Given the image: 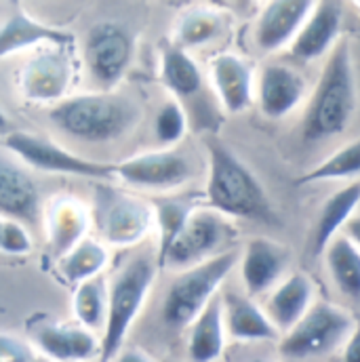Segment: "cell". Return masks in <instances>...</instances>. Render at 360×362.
<instances>
[{"label":"cell","instance_id":"obj_1","mask_svg":"<svg viewBox=\"0 0 360 362\" xmlns=\"http://www.w3.org/2000/svg\"><path fill=\"white\" fill-rule=\"evenodd\" d=\"M207 187L204 206L228 219H249L264 226H278V213L260 177L221 139L207 137Z\"/></svg>","mask_w":360,"mask_h":362},{"label":"cell","instance_id":"obj_2","mask_svg":"<svg viewBox=\"0 0 360 362\" xmlns=\"http://www.w3.org/2000/svg\"><path fill=\"white\" fill-rule=\"evenodd\" d=\"M359 110V83L348 40H342L327 57L316 85L306 99L301 137L318 144L344 133Z\"/></svg>","mask_w":360,"mask_h":362},{"label":"cell","instance_id":"obj_3","mask_svg":"<svg viewBox=\"0 0 360 362\" xmlns=\"http://www.w3.org/2000/svg\"><path fill=\"white\" fill-rule=\"evenodd\" d=\"M49 118L59 131L74 139L103 144L131 131L139 120V107L118 93L101 90L64 99L51 107Z\"/></svg>","mask_w":360,"mask_h":362},{"label":"cell","instance_id":"obj_4","mask_svg":"<svg viewBox=\"0 0 360 362\" xmlns=\"http://www.w3.org/2000/svg\"><path fill=\"white\" fill-rule=\"evenodd\" d=\"M158 274L152 257H137L114 276L108 286V316L101 331L99 362H112L124 346V339L137 320Z\"/></svg>","mask_w":360,"mask_h":362},{"label":"cell","instance_id":"obj_5","mask_svg":"<svg viewBox=\"0 0 360 362\" xmlns=\"http://www.w3.org/2000/svg\"><path fill=\"white\" fill-rule=\"evenodd\" d=\"M238 257L232 249L204 264L178 272L163 301V320L173 329H187L217 297L221 284L236 268Z\"/></svg>","mask_w":360,"mask_h":362},{"label":"cell","instance_id":"obj_6","mask_svg":"<svg viewBox=\"0 0 360 362\" xmlns=\"http://www.w3.org/2000/svg\"><path fill=\"white\" fill-rule=\"evenodd\" d=\"M356 327V318L331 301H314L308 314L278 339V352L289 361H310L342 350Z\"/></svg>","mask_w":360,"mask_h":362},{"label":"cell","instance_id":"obj_7","mask_svg":"<svg viewBox=\"0 0 360 362\" xmlns=\"http://www.w3.org/2000/svg\"><path fill=\"white\" fill-rule=\"evenodd\" d=\"M91 215L99 240L110 247H133L154 230L152 204L108 181L93 187Z\"/></svg>","mask_w":360,"mask_h":362},{"label":"cell","instance_id":"obj_8","mask_svg":"<svg viewBox=\"0 0 360 362\" xmlns=\"http://www.w3.org/2000/svg\"><path fill=\"white\" fill-rule=\"evenodd\" d=\"M238 238V230L232 219L200 204L183 226L178 240L171 245L161 268L183 272L204 264L226 251Z\"/></svg>","mask_w":360,"mask_h":362},{"label":"cell","instance_id":"obj_9","mask_svg":"<svg viewBox=\"0 0 360 362\" xmlns=\"http://www.w3.org/2000/svg\"><path fill=\"white\" fill-rule=\"evenodd\" d=\"M4 148L21 163L36 171L55 173V175H74V177H89V180L110 181L114 180V165L89 160L85 156H79L59 144L25 133L15 131L4 137Z\"/></svg>","mask_w":360,"mask_h":362},{"label":"cell","instance_id":"obj_10","mask_svg":"<svg viewBox=\"0 0 360 362\" xmlns=\"http://www.w3.org/2000/svg\"><path fill=\"white\" fill-rule=\"evenodd\" d=\"M74 47H42L23 64L17 74V87L32 103H62L76 78Z\"/></svg>","mask_w":360,"mask_h":362},{"label":"cell","instance_id":"obj_11","mask_svg":"<svg viewBox=\"0 0 360 362\" xmlns=\"http://www.w3.org/2000/svg\"><path fill=\"white\" fill-rule=\"evenodd\" d=\"M133 34L118 21H99L87 32L85 64L91 76L105 90L122 81L133 62Z\"/></svg>","mask_w":360,"mask_h":362},{"label":"cell","instance_id":"obj_12","mask_svg":"<svg viewBox=\"0 0 360 362\" xmlns=\"http://www.w3.org/2000/svg\"><path fill=\"white\" fill-rule=\"evenodd\" d=\"M192 173L190 158L175 148L150 150L114 165V180L146 189H175L190 181Z\"/></svg>","mask_w":360,"mask_h":362},{"label":"cell","instance_id":"obj_13","mask_svg":"<svg viewBox=\"0 0 360 362\" xmlns=\"http://www.w3.org/2000/svg\"><path fill=\"white\" fill-rule=\"evenodd\" d=\"M306 99L308 83L293 64L268 59L257 70L255 103L266 118L280 120L293 114Z\"/></svg>","mask_w":360,"mask_h":362},{"label":"cell","instance_id":"obj_14","mask_svg":"<svg viewBox=\"0 0 360 362\" xmlns=\"http://www.w3.org/2000/svg\"><path fill=\"white\" fill-rule=\"evenodd\" d=\"M346 21V6L337 0L314 2L308 19L303 21L299 34L291 42L289 57L297 64H310L329 57L331 51L342 42V30Z\"/></svg>","mask_w":360,"mask_h":362},{"label":"cell","instance_id":"obj_15","mask_svg":"<svg viewBox=\"0 0 360 362\" xmlns=\"http://www.w3.org/2000/svg\"><path fill=\"white\" fill-rule=\"evenodd\" d=\"M253 64L234 51H221L209 59V85L226 114H243L255 103Z\"/></svg>","mask_w":360,"mask_h":362},{"label":"cell","instance_id":"obj_16","mask_svg":"<svg viewBox=\"0 0 360 362\" xmlns=\"http://www.w3.org/2000/svg\"><path fill=\"white\" fill-rule=\"evenodd\" d=\"M47 247L55 259H62L89 236L93 226L91 206L72 194L53 196L42 211Z\"/></svg>","mask_w":360,"mask_h":362},{"label":"cell","instance_id":"obj_17","mask_svg":"<svg viewBox=\"0 0 360 362\" xmlns=\"http://www.w3.org/2000/svg\"><path fill=\"white\" fill-rule=\"evenodd\" d=\"M312 8L314 2L310 0L264 2L253 23L255 47L266 55H274L278 51L289 49Z\"/></svg>","mask_w":360,"mask_h":362},{"label":"cell","instance_id":"obj_18","mask_svg":"<svg viewBox=\"0 0 360 362\" xmlns=\"http://www.w3.org/2000/svg\"><path fill=\"white\" fill-rule=\"evenodd\" d=\"M32 346L51 362H89L99 358L101 339L81 325L38 322L32 327Z\"/></svg>","mask_w":360,"mask_h":362},{"label":"cell","instance_id":"obj_19","mask_svg":"<svg viewBox=\"0 0 360 362\" xmlns=\"http://www.w3.org/2000/svg\"><path fill=\"white\" fill-rule=\"evenodd\" d=\"M291 264V253L278 240L266 236H255L247 243L243 255L238 257L240 280L249 297L268 295L272 288L286 276Z\"/></svg>","mask_w":360,"mask_h":362},{"label":"cell","instance_id":"obj_20","mask_svg":"<svg viewBox=\"0 0 360 362\" xmlns=\"http://www.w3.org/2000/svg\"><path fill=\"white\" fill-rule=\"evenodd\" d=\"M42 47H74V34L47 25L32 17L23 6H17L0 25V59L32 49L38 51Z\"/></svg>","mask_w":360,"mask_h":362},{"label":"cell","instance_id":"obj_21","mask_svg":"<svg viewBox=\"0 0 360 362\" xmlns=\"http://www.w3.org/2000/svg\"><path fill=\"white\" fill-rule=\"evenodd\" d=\"M314 280L306 272H289L266 299V314L280 335L291 331L314 305Z\"/></svg>","mask_w":360,"mask_h":362},{"label":"cell","instance_id":"obj_22","mask_svg":"<svg viewBox=\"0 0 360 362\" xmlns=\"http://www.w3.org/2000/svg\"><path fill=\"white\" fill-rule=\"evenodd\" d=\"M40 189L28 169L8 156H0V215L34 221L40 215Z\"/></svg>","mask_w":360,"mask_h":362},{"label":"cell","instance_id":"obj_23","mask_svg":"<svg viewBox=\"0 0 360 362\" xmlns=\"http://www.w3.org/2000/svg\"><path fill=\"white\" fill-rule=\"evenodd\" d=\"M360 204V183L352 181L335 189L320 206L316 221L310 230L308 249L314 257L323 255L325 249L339 236L342 230L350 223Z\"/></svg>","mask_w":360,"mask_h":362},{"label":"cell","instance_id":"obj_24","mask_svg":"<svg viewBox=\"0 0 360 362\" xmlns=\"http://www.w3.org/2000/svg\"><path fill=\"white\" fill-rule=\"evenodd\" d=\"M223 303V322L228 337L236 341H274L280 339V333L270 322L264 305L253 297L240 293H228L221 297Z\"/></svg>","mask_w":360,"mask_h":362},{"label":"cell","instance_id":"obj_25","mask_svg":"<svg viewBox=\"0 0 360 362\" xmlns=\"http://www.w3.org/2000/svg\"><path fill=\"white\" fill-rule=\"evenodd\" d=\"M228 25H230V15L219 6L192 4L178 15L171 28V45L190 53L192 49L207 47L217 38H221Z\"/></svg>","mask_w":360,"mask_h":362},{"label":"cell","instance_id":"obj_26","mask_svg":"<svg viewBox=\"0 0 360 362\" xmlns=\"http://www.w3.org/2000/svg\"><path fill=\"white\" fill-rule=\"evenodd\" d=\"M187 358L190 362H217L223 356L228 333L223 322V303L217 295L200 316L187 327Z\"/></svg>","mask_w":360,"mask_h":362},{"label":"cell","instance_id":"obj_27","mask_svg":"<svg viewBox=\"0 0 360 362\" xmlns=\"http://www.w3.org/2000/svg\"><path fill=\"white\" fill-rule=\"evenodd\" d=\"M161 81L173 95V99L183 103L202 90L204 74L187 51L169 42L161 49Z\"/></svg>","mask_w":360,"mask_h":362},{"label":"cell","instance_id":"obj_28","mask_svg":"<svg viewBox=\"0 0 360 362\" xmlns=\"http://www.w3.org/2000/svg\"><path fill=\"white\" fill-rule=\"evenodd\" d=\"M325 266L335 288L348 297L360 301V249L344 234H339L325 249Z\"/></svg>","mask_w":360,"mask_h":362},{"label":"cell","instance_id":"obj_29","mask_svg":"<svg viewBox=\"0 0 360 362\" xmlns=\"http://www.w3.org/2000/svg\"><path fill=\"white\" fill-rule=\"evenodd\" d=\"M152 211H154V228L158 234V253H156V264L158 268L163 266L171 245L178 240L183 226L187 223L190 215L200 206L194 198H175V196H167V198H154L152 202Z\"/></svg>","mask_w":360,"mask_h":362},{"label":"cell","instance_id":"obj_30","mask_svg":"<svg viewBox=\"0 0 360 362\" xmlns=\"http://www.w3.org/2000/svg\"><path fill=\"white\" fill-rule=\"evenodd\" d=\"M108 262H110L108 247L101 240L87 236L70 253H66L62 259H57V270L68 284L79 286L81 282L97 278L105 270Z\"/></svg>","mask_w":360,"mask_h":362},{"label":"cell","instance_id":"obj_31","mask_svg":"<svg viewBox=\"0 0 360 362\" xmlns=\"http://www.w3.org/2000/svg\"><path fill=\"white\" fill-rule=\"evenodd\" d=\"M360 175V137L344 144L337 148L331 156H327L323 163H318L314 169L306 171L295 180V185H312L323 181H342L354 180Z\"/></svg>","mask_w":360,"mask_h":362},{"label":"cell","instance_id":"obj_32","mask_svg":"<svg viewBox=\"0 0 360 362\" xmlns=\"http://www.w3.org/2000/svg\"><path fill=\"white\" fill-rule=\"evenodd\" d=\"M72 312L76 325L89 329L91 333L103 331L108 316V284L101 276L74 286Z\"/></svg>","mask_w":360,"mask_h":362},{"label":"cell","instance_id":"obj_33","mask_svg":"<svg viewBox=\"0 0 360 362\" xmlns=\"http://www.w3.org/2000/svg\"><path fill=\"white\" fill-rule=\"evenodd\" d=\"M187 133V112L178 99H167L154 118V135L163 148H175Z\"/></svg>","mask_w":360,"mask_h":362},{"label":"cell","instance_id":"obj_34","mask_svg":"<svg viewBox=\"0 0 360 362\" xmlns=\"http://www.w3.org/2000/svg\"><path fill=\"white\" fill-rule=\"evenodd\" d=\"M32 251V238L21 221L4 219L0 232V253L4 255H28Z\"/></svg>","mask_w":360,"mask_h":362},{"label":"cell","instance_id":"obj_35","mask_svg":"<svg viewBox=\"0 0 360 362\" xmlns=\"http://www.w3.org/2000/svg\"><path fill=\"white\" fill-rule=\"evenodd\" d=\"M34 346L17 335L0 331V362H34Z\"/></svg>","mask_w":360,"mask_h":362},{"label":"cell","instance_id":"obj_36","mask_svg":"<svg viewBox=\"0 0 360 362\" xmlns=\"http://www.w3.org/2000/svg\"><path fill=\"white\" fill-rule=\"evenodd\" d=\"M342 362H360V320H356L352 335L342 348Z\"/></svg>","mask_w":360,"mask_h":362},{"label":"cell","instance_id":"obj_37","mask_svg":"<svg viewBox=\"0 0 360 362\" xmlns=\"http://www.w3.org/2000/svg\"><path fill=\"white\" fill-rule=\"evenodd\" d=\"M114 362H154L146 352H141V350H122Z\"/></svg>","mask_w":360,"mask_h":362},{"label":"cell","instance_id":"obj_38","mask_svg":"<svg viewBox=\"0 0 360 362\" xmlns=\"http://www.w3.org/2000/svg\"><path fill=\"white\" fill-rule=\"evenodd\" d=\"M344 236H348V238L360 249V215H354V217L350 219V223L346 226V234H344Z\"/></svg>","mask_w":360,"mask_h":362},{"label":"cell","instance_id":"obj_39","mask_svg":"<svg viewBox=\"0 0 360 362\" xmlns=\"http://www.w3.org/2000/svg\"><path fill=\"white\" fill-rule=\"evenodd\" d=\"M8 127H11V122H8V118H6V114L0 110V135H4L6 131H8Z\"/></svg>","mask_w":360,"mask_h":362},{"label":"cell","instance_id":"obj_40","mask_svg":"<svg viewBox=\"0 0 360 362\" xmlns=\"http://www.w3.org/2000/svg\"><path fill=\"white\" fill-rule=\"evenodd\" d=\"M245 362H278V361L268 358V356H255V358H249V361H245Z\"/></svg>","mask_w":360,"mask_h":362},{"label":"cell","instance_id":"obj_41","mask_svg":"<svg viewBox=\"0 0 360 362\" xmlns=\"http://www.w3.org/2000/svg\"><path fill=\"white\" fill-rule=\"evenodd\" d=\"M34 362H51V361H49V358H45V356H40V354H38V356H36V358H34Z\"/></svg>","mask_w":360,"mask_h":362},{"label":"cell","instance_id":"obj_42","mask_svg":"<svg viewBox=\"0 0 360 362\" xmlns=\"http://www.w3.org/2000/svg\"><path fill=\"white\" fill-rule=\"evenodd\" d=\"M4 219H6V217H2V215H0V232H2V223H4Z\"/></svg>","mask_w":360,"mask_h":362},{"label":"cell","instance_id":"obj_43","mask_svg":"<svg viewBox=\"0 0 360 362\" xmlns=\"http://www.w3.org/2000/svg\"><path fill=\"white\" fill-rule=\"evenodd\" d=\"M356 6H359V8H360V2H359V4H356Z\"/></svg>","mask_w":360,"mask_h":362},{"label":"cell","instance_id":"obj_44","mask_svg":"<svg viewBox=\"0 0 360 362\" xmlns=\"http://www.w3.org/2000/svg\"><path fill=\"white\" fill-rule=\"evenodd\" d=\"M0 312H2V310H0Z\"/></svg>","mask_w":360,"mask_h":362}]
</instances>
